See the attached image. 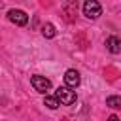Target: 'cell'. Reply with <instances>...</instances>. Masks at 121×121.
Masks as SVG:
<instances>
[{
	"mask_svg": "<svg viewBox=\"0 0 121 121\" xmlns=\"http://www.w3.org/2000/svg\"><path fill=\"white\" fill-rule=\"evenodd\" d=\"M110 121H117V117L115 115H110Z\"/></svg>",
	"mask_w": 121,
	"mask_h": 121,
	"instance_id": "30bf717a",
	"label": "cell"
},
{
	"mask_svg": "<svg viewBox=\"0 0 121 121\" xmlns=\"http://www.w3.org/2000/svg\"><path fill=\"white\" fill-rule=\"evenodd\" d=\"M42 34H43V38H53V36L57 34V30H55V25H51V23H45V25L42 26Z\"/></svg>",
	"mask_w": 121,
	"mask_h": 121,
	"instance_id": "ba28073f",
	"label": "cell"
},
{
	"mask_svg": "<svg viewBox=\"0 0 121 121\" xmlns=\"http://www.w3.org/2000/svg\"><path fill=\"white\" fill-rule=\"evenodd\" d=\"M106 106H110V108H115V110H121V96H119V95L108 96V98H106Z\"/></svg>",
	"mask_w": 121,
	"mask_h": 121,
	"instance_id": "52a82bcc",
	"label": "cell"
},
{
	"mask_svg": "<svg viewBox=\"0 0 121 121\" xmlns=\"http://www.w3.org/2000/svg\"><path fill=\"white\" fill-rule=\"evenodd\" d=\"M8 19H9L11 23L19 25V26H25V25L28 23V15H26L23 9H9V11H8Z\"/></svg>",
	"mask_w": 121,
	"mask_h": 121,
	"instance_id": "277c9868",
	"label": "cell"
},
{
	"mask_svg": "<svg viewBox=\"0 0 121 121\" xmlns=\"http://www.w3.org/2000/svg\"><path fill=\"white\" fill-rule=\"evenodd\" d=\"M83 15L87 19H98L102 15V6L96 0H87L83 4Z\"/></svg>",
	"mask_w": 121,
	"mask_h": 121,
	"instance_id": "6da1fadb",
	"label": "cell"
},
{
	"mask_svg": "<svg viewBox=\"0 0 121 121\" xmlns=\"http://www.w3.org/2000/svg\"><path fill=\"white\" fill-rule=\"evenodd\" d=\"M55 96L59 98V102L60 104H64V106H70V104H74L76 102V93L70 89V87H59L57 91H55Z\"/></svg>",
	"mask_w": 121,
	"mask_h": 121,
	"instance_id": "7a4b0ae2",
	"label": "cell"
},
{
	"mask_svg": "<svg viewBox=\"0 0 121 121\" xmlns=\"http://www.w3.org/2000/svg\"><path fill=\"white\" fill-rule=\"evenodd\" d=\"M106 49H108L110 53H113V55L121 53V38H119V36H110V38H106Z\"/></svg>",
	"mask_w": 121,
	"mask_h": 121,
	"instance_id": "8992f818",
	"label": "cell"
},
{
	"mask_svg": "<svg viewBox=\"0 0 121 121\" xmlns=\"http://www.w3.org/2000/svg\"><path fill=\"white\" fill-rule=\"evenodd\" d=\"M64 83H66V87H70V89H76V87L81 83L79 72H78V70H74V68L66 70V74H64Z\"/></svg>",
	"mask_w": 121,
	"mask_h": 121,
	"instance_id": "5b68a950",
	"label": "cell"
},
{
	"mask_svg": "<svg viewBox=\"0 0 121 121\" xmlns=\"http://www.w3.org/2000/svg\"><path fill=\"white\" fill-rule=\"evenodd\" d=\"M43 104L49 108V110H57L59 106H60V102H59V98L53 95V96H45V100H43Z\"/></svg>",
	"mask_w": 121,
	"mask_h": 121,
	"instance_id": "9c48e42d",
	"label": "cell"
},
{
	"mask_svg": "<svg viewBox=\"0 0 121 121\" xmlns=\"http://www.w3.org/2000/svg\"><path fill=\"white\" fill-rule=\"evenodd\" d=\"M30 83H32V87H34L38 93H45V91L51 89V81H49L45 76H32V78H30Z\"/></svg>",
	"mask_w": 121,
	"mask_h": 121,
	"instance_id": "3957f363",
	"label": "cell"
}]
</instances>
